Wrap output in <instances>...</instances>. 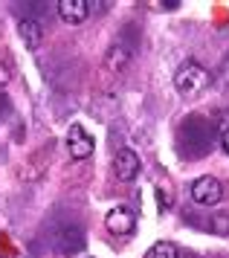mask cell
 Returning <instances> with one entry per match:
<instances>
[{
  "label": "cell",
  "instance_id": "12",
  "mask_svg": "<svg viewBox=\"0 0 229 258\" xmlns=\"http://www.w3.org/2000/svg\"><path fill=\"white\" fill-rule=\"evenodd\" d=\"M157 6H160V9H168V12H171V9H177V6H180V0H162V3H157Z\"/></svg>",
  "mask_w": 229,
  "mask_h": 258
},
{
  "label": "cell",
  "instance_id": "2",
  "mask_svg": "<svg viewBox=\"0 0 229 258\" xmlns=\"http://www.w3.org/2000/svg\"><path fill=\"white\" fill-rule=\"evenodd\" d=\"M223 198V186H220L215 177H197L192 183V200L200 203V206H215L218 200Z\"/></svg>",
  "mask_w": 229,
  "mask_h": 258
},
{
  "label": "cell",
  "instance_id": "8",
  "mask_svg": "<svg viewBox=\"0 0 229 258\" xmlns=\"http://www.w3.org/2000/svg\"><path fill=\"white\" fill-rule=\"evenodd\" d=\"M128 61H131V49H128L125 44H113V47L107 49V55H104V70L122 73Z\"/></svg>",
  "mask_w": 229,
  "mask_h": 258
},
{
  "label": "cell",
  "instance_id": "6",
  "mask_svg": "<svg viewBox=\"0 0 229 258\" xmlns=\"http://www.w3.org/2000/svg\"><path fill=\"white\" fill-rule=\"evenodd\" d=\"M58 18L64 24H81L87 15H90V0H58Z\"/></svg>",
  "mask_w": 229,
  "mask_h": 258
},
{
  "label": "cell",
  "instance_id": "7",
  "mask_svg": "<svg viewBox=\"0 0 229 258\" xmlns=\"http://www.w3.org/2000/svg\"><path fill=\"white\" fill-rule=\"evenodd\" d=\"M18 32H21L23 44L29 49H38L41 41H44V26H41V21H35V18H23L21 24H18Z\"/></svg>",
  "mask_w": 229,
  "mask_h": 258
},
{
  "label": "cell",
  "instance_id": "9",
  "mask_svg": "<svg viewBox=\"0 0 229 258\" xmlns=\"http://www.w3.org/2000/svg\"><path fill=\"white\" fill-rule=\"evenodd\" d=\"M145 258H180V249H177L171 241H157V244L145 252Z\"/></svg>",
  "mask_w": 229,
  "mask_h": 258
},
{
  "label": "cell",
  "instance_id": "14",
  "mask_svg": "<svg viewBox=\"0 0 229 258\" xmlns=\"http://www.w3.org/2000/svg\"><path fill=\"white\" fill-rule=\"evenodd\" d=\"M223 151H226V154H229V128H226V131H223Z\"/></svg>",
  "mask_w": 229,
  "mask_h": 258
},
{
  "label": "cell",
  "instance_id": "5",
  "mask_svg": "<svg viewBox=\"0 0 229 258\" xmlns=\"http://www.w3.org/2000/svg\"><path fill=\"white\" fill-rule=\"evenodd\" d=\"M113 171H116V177H119L122 183H131V180H137L139 171H142L139 154H137V151H131V148H122V151L116 154V160H113Z\"/></svg>",
  "mask_w": 229,
  "mask_h": 258
},
{
  "label": "cell",
  "instance_id": "11",
  "mask_svg": "<svg viewBox=\"0 0 229 258\" xmlns=\"http://www.w3.org/2000/svg\"><path fill=\"white\" fill-rule=\"evenodd\" d=\"M218 76H220V82L229 87V52H226V58L220 61V70H218Z\"/></svg>",
  "mask_w": 229,
  "mask_h": 258
},
{
  "label": "cell",
  "instance_id": "13",
  "mask_svg": "<svg viewBox=\"0 0 229 258\" xmlns=\"http://www.w3.org/2000/svg\"><path fill=\"white\" fill-rule=\"evenodd\" d=\"M9 82V70H6V67H0V84H6Z\"/></svg>",
  "mask_w": 229,
  "mask_h": 258
},
{
  "label": "cell",
  "instance_id": "4",
  "mask_svg": "<svg viewBox=\"0 0 229 258\" xmlns=\"http://www.w3.org/2000/svg\"><path fill=\"white\" fill-rule=\"evenodd\" d=\"M104 226H107V232H113V235H131L134 226H137V215L128 206H113L104 215Z\"/></svg>",
  "mask_w": 229,
  "mask_h": 258
},
{
  "label": "cell",
  "instance_id": "1",
  "mask_svg": "<svg viewBox=\"0 0 229 258\" xmlns=\"http://www.w3.org/2000/svg\"><path fill=\"white\" fill-rule=\"evenodd\" d=\"M209 84H212V73L206 67H200L197 61H186L177 67L174 73V90L186 99H192V96H200L206 90Z\"/></svg>",
  "mask_w": 229,
  "mask_h": 258
},
{
  "label": "cell",
  "instance_id": "3",
  "mask_svg": "<svg viewBox=\"0 0 229 258\" xmlns=\"http://www.w3.org/2000/svg\"><path fill=\"white\" fill-rule=\"evenodd\" d=\"M93 148H96V142H93L90 134L81 128L79 122L70 125V131H67V151H70V157H73V160H87V157L93 154Z\"/></svg>",
  "mask_w": 229,
  "mask_h": 258
},
{
  "label": "cell",
  "instance_id": "10",
  "mask_svg": "<svg viewBox=\"0 0 229 258\" xmlns=\"http://www.w3.org/2000/svg\"><path fill=\"white\" fill-rule=\"evenodd\" d=\"M209 229H212V232H218V235H229V215H226V212L215 215L212 223H209Z\"/></svg>",
  "mask_w": 229,
  "mask_h": 258
}]
</instances>
